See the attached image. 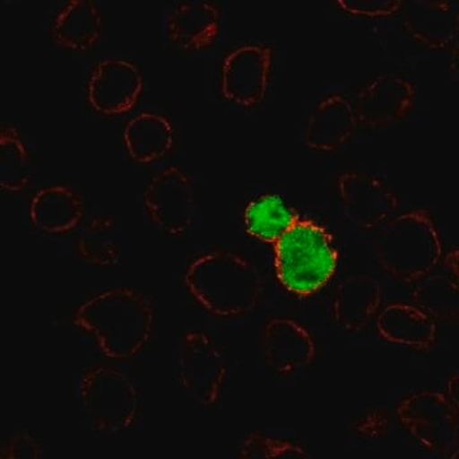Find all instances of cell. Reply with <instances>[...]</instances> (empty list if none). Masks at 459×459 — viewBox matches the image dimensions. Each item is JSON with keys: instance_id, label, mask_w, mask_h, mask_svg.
<instances>
[{"instance_id": "cell-1", "label": "cell", "mask_w": 459, "mask_h": 459, "mask_svg": "<svg viewBox=\"0 0 459 459\" xmlns=\"http://www.w3.org/2000/svg\"><path fill=\"white\" fill-rule=\"evenodd\" d=\"M74 325L95 342L105 358L131 361L152 340L155 309L138 290L111 287L84 300L74 310Z\"/></svg>"}, {"instance_id": "cell-2", "label": "cell", "mask_w": 459, "mask_h": 459, "mask_svg": "<svg viewBox=\"0 0 459 459\" xmlns=\"http://www.w3.org/2000/svg\"><path fill=\"white\" fill-rule=\"evenodd\" d=\"M190 296L220 318H241L261 304L263 283L255 265L225 249L190 263L184 276Z\"/></svg>"}, {"instance_id": "cell-3", "label": "cell", "mask_w": 459, "mask_h": 459, "mask_svg": "<svg viewBox=\"0 0 459 459\" xmlns=\"http://www.w3.org/2000/svg\"><path fill=\"white\" fill-rule=\"evenodd\" d=\"M277 280L290 294L307 298L325 289L338 267V250L327 229L299 217L273 244Z\"/></svg>"}, {"instance_id": "cell-4", "label": "cell", "mask_w": 459, "mask_h": 459, "mask_svg": "<svg viewBox=\"0 0 459 459\" xmlns=\"http://www.w3.org/2000/svg\"><path fill=\"white\" fill-rule=\"evenodd\" d=\"M383 226L377 240V261L391 279L411 285L437 270L444 250L439 229L430 213L407 211Z\"/></svg>"}, {"instance_id": "cell-5", "label": "cell", "mask_w": 459, "mask_h": 459, "mask_svg": "<svg viewBox=\"0 0 459 459\" xmlns=\"http://www.w3.org/2000/svg\"><path fill=\"white\" fill-rule=\"evenodd\" d=\"M78 397L90 427L101 433L128 430L142 413L141 392L134 380L108 365L83 371Z\"/></svg>"}, {"instance_id": "cell-6", "label": "cell", "mask_w": 459, "mask_h": 459, "mask_svg": "<svg viewBox=\"0 0 459 459\" xmlns=\"http://www.w3.org/2000/svg\"><path fill=\"white\" fill-rule=\"evenodd\" d=\"M458 411L442 392L424 389L404 397L395 415L422 448L455 459L459 455Z\"/></svg>"}, {"instance_id": "cell-7", "label": "cell", "mask_w": 459, "mask_h": 459, "mask_svg": "<svg viewBox=\"0 0 459 459\" xmlns=\"http://www.w3.org/2000/svg\"><path fill=\"white\" fill-rule=\"evenodd\" d=\"M178 376L184 394L198 406L210 409L221 400L226 364L221 350L202 331H189L181 338Z\"/></svg>"}, {"instance_id": "cell-8", "label": "cell", "mask_w": 459, "mask_h": 459, "mask_svg": "<svg viewBox=\"0 0 459 459\" xmlns=\"http://www.w3.org/2000/svg\"><path fill=\"white\" fill-rule=\"evenodd\" d=\"M143 207L150 221L165 234H184L195 216L192 179L177 165L166 166L147 184Z\"/></svg>"}, {"instance_id": "cell-9", "label": "cell", "mask_w": 459, "mask_h": 459, "mask_svg": "<svg viewBox=\"0 0 459 459\" xmlns=\"http://www.w3.org/2000/svg\"><path fill=\"white\" fill-rule=\"evenodd\" d=\"M336 186L344 216L364 231L385 225L400 204L388 184L367 172H342L338 175Z\"/></svg>"}, {"instance_id": "cell-10", "label": "cell", "mask_w": 459, "mask_h": 459, "mask_svg": "<svg viewBox=\"0 0 459 459\" xmlns=\"http://www.w3.org/2000/svg\"><path fill=\"white\" fill-rule=\"evenodd\" d=\"M273 62L270 45H240L229 53L222 63L221 93L223 99L244 108H253L267 93Z\"/></svg>"}, {"instance_id": "cell-11", "label": "cell", "mask_w": 459, "mask_h": 459, "mask_svg": "<svg viewBox=\"0 0 459 459\" xmlns=\"http://www.w3.org/2000/svg\"><path fill=\"white\" fill-rule=\"evenodd\" d=\"M143 91L140 66L129 60H101L91 72L86 84L87 102L105 117L129 113Z\"/></svg>"}, {"instance_id": "cell-12", "label": "cell", "mask_w": 459, "mask_h": 459, "mask_svg": "<svg viewBox=\"0 0 459 459\" xmlns=\"http://www.w3.org/2000/svg\"><path fill=\"white\" fill-rule=\"evenodd\" d=\"M262 350L268 369L279 377L307 370L316 358V344L309 329L287 316L265 320Z\"/></svg>"}, {"instance_id": "cell-13", "label": "cell", "mask_w": 459, "mask_h": 459, "mask_svg": "<svg viewBox=\"0 0 459 459\" xmlns=\"http://www.w3.org/2000/svg\"><path fill=\"white\" fill-rule=\"evenodd\" d=\"M415 99V84L406 78L394 74L377 75L356 98V119L368 128H388L409 115Z\"/></svg>"}, {"instance_id": "cell-14", "label": "cell", "mask_w": 459, "mask_h": 459, "mask_svg": "<svg viewBox=\"0 0 459 459\" xmlns=\"http://www.w3.org/2000/svg\"><path fill=\"white\" fill-rule=\"evenodd\" d=\"M402 27L413 41L435 51L457 54L458 5L444 0L404 2Z\"/></svg>"}, {"instance_id": "cell-15", "label": "cell", "mask_w": 459, "mask_h": 459, "mask_svg": "<svg viewBox=\"0 0 459 459\" xmlns=\"http://www.w3.org/2000/svg\"><path fill=\"white\" fill-rule=\"evenodd\" d=\"M356 124L355 108L349 100L333 93L319 102L307 117L305 144L316 152H333L350 141Z\"/></svg>"}, {"instance_id": "cell-16", "label": "cell", "mask_w": 459, "mask_h": 459, "mask_svg": "<svg viewBox=\"0 0 459 459\" xmlns=\"http://www.w3.org/2000/svg\"><path fill=\"white\" fill-rule=\"evenodd\" d=\"M220 22L221 16L214 3L205 0L180 2L166 18L168 38L183 50L207 49L216 41Z\"/></svg>"}, {"instance_id": "cell-17", "label": "cell", "mask_w": 459, "mask_h": 459, "mask_svg": "<svg viewBox=\"0 0 459 459\" xmlns=\"http://www.w3.org/2000/svg\"><path fill=\"white\" fill-rule=\"evenodd\" d=\"M82 197L62 184L44 186L30 201L29 217L33 228L49 235H65L82 222Z\"/></svg>"}, {"instance_id": "cell-18", "label": "cell", "mask_w": 459, "mask_h": 459, "mask_svg": "<svg viewBox=\"0 0 459 459\" xmlns=\"http://www.w3.org/2000/svg\"><path fill=\"white\" fill-rule=\"evenodd\" d=\"M377 331L386 342L412 350H428L437 342V322L416 305H386L377 316Z\"/></svg>"}, {"instance_id": "cell-19", "label": "cell", "mask_w": 459, "mask_h": 459, "mask_svg": "<svg viewBox=\"0 0 459 459\" xmlns=\"http://www.w3.org/2000/svg\"><path fill=\"white\" fill-rule=\"evenodd\" d=\"M382 300L376 280L361 274L346 277L334 292V320L346 331H362L377 318Z\"/></svg>"}, {"instance_id": "cell-20", "label": "cell", "mask_w": 459, "mask_h": 459, "mask_svg": "<svg viewBox=\"0 0 459 459\" xmlns=\"http://www.w3.org/2000/svg\"><path fill=\"white\" fill-rule=\"evenodd\" d=\"M123 143L133 161L153 164L171 152L174 128L165 115L142 111L124 126Z\"/></svg>"}, {"instance_id": "cell-21", "label": "cell", "mask_w": 459, "mask_h": 459, "mask_svg": "<svg viewBox=\"0 0 459 459\" xmlns=\"http://www.w3.org/2000/svg\"><path fill=\"white\" fill-rule=\"evenodd\" d=\"M102 32V17L95 0H71L54 18L51 38L60 48L72 51L90 49Z\"/></svg>"}, {"instance_id": "cell-22", "label": "cell", "mask_w": 459, "mask_h": 459, "mask_svg": "<svg viewBox=\"0 0 459 459\" xmlns=\"http://www.w3.org/2000/svg\"><path fill=\"white\" fill-rule=\"evenodd\" d=\"M122 223L113 216H96L75 238V250L84 263L95 267L117 264L123 255Z\"/></svg>"}, {"instance_id": "cell-23", "label": "cell", "mask_w": 459, "mask_h": 459, "mask_svg": "<svg viewBox=\"0 0 459 459\" xmlns=\"http://www.w3.org/2000/svg\"><path fill=\"white\" fill-rule=\"evenodd\" d=\"M299 217L281 195H263L244 208V229L250 238L273 246Z\"/></svg>"}, {"instance_id": "cell-24", "label": "cell", "mask_w": 459, "mask_h": 459, "mask_svg": "<svg viewBox=\"0 0 459 459\" xmlns=\"http://www.w3.org/2000/svg\"><path fill=\"white\" fill-rule=\"evenodd\" d=\"M32 177V157L17 126L0 128V189L18 195Z\"/></svg>"}, {"instance_id": "cell-25", "label": "cell", "mask_w": 459, "mask_h": 459, "mask_svg": "<svg viewBox=\"0 0 459 459\" xmlns=\"http://www.w3.org/2000/svg\"><path fill=\"white\" fill-rule=\"evenodd\" d=\"M459 285L446 274L431 272L416 282L412 291L413 305L431 316L435 322L457 323L459 316Z\"/></svg>"}, {"instance_id": "cell-26", "label": "cell", "mask_w": 459, "mask_h": 459, "mask_svg": "<svg viewBox=\"0 0 459 459\" xmlns=\"http://www.w3.org/2000/svg\"><path fill=\"white\" fill-rule=\"evenodd\" d=\"M243 459H307V449L299 443L281 439L264 433H249L237 452Z\"/></svg>"}, {"instance_id": "cell-27", "label": "cell", "mask_w": 459, "mask_h": 459, "mask_svg": "<svg viewBox=\"0 0 459 459\" xmlns=\"http://www.w3.org/2000/svg\"><path fill=\"white\" fill-rule=\"evenodd\" d=\"M336 5L347 16L382 20L397 16L403 9L402 0H338Z\"/></svg>"}, {"instance_id": "cell-28", "label": "cell", "mask_w": 459, "mask_h": 459, "mask_svg": "<svg viewBox=\"0 0 459 459\" xmlns=\"http://www.w3.org/2000/svg\"><path fill=\"white\" fill-rule=\"evenodd\" d=\"M42 457L40 440L31 431H18L2 444V459H39Z\"/></svg>"}, {"instance_id": "cell-29", "label": "cell", "mask_w": 459, "mask_h": 459, "mask_svg": "<svg viewBox=\"0 0 459 459\" xmlns=\"http://www.w3.org/2000/svg\"><path fill=\"white\" fill-rule=\"evenodd\" d=\"M443 272L452 282L459 285V252L458 247H453L444 255Z\"/></svg>"}, {"instance_id": "cell-30", "label": "cell", "mask_w": 459, "mask_h": 459, "mask_svg": "<svg viewBox=\"0 0 459 459\" xmlns=\"http://www.w3.org/2000/svg\"><path fill=\"white\" fill-rule=\"evenodd\" d=\"M458 371H453L451 377H448V385H446V398L451 401L455 409H459V389H458Z\"/></svg>"}]
</instances>
